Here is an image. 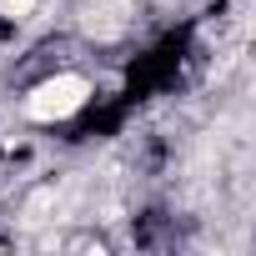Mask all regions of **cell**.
<instances>
[{"instance_id": "1", "label": "cell", "mask_w": 256, "mask_h": 256, "mask_svg": "<svg viewBox=\"0 0 256 256\" xmlns=\"http://www.w3.org/2000/svg\"><path fill=\"white\" fill-rule=\"evenodd\" d=\"M86 100H90V80L80 70H56L26 96V116L50 126V120H70L76 110H86Z\"/></svg>"}, {"instance_id": "2", "label": "cell", "mask_w": 256, "mask_h": 256, "mask_svg": "<svg viewBox=\"0 0 256 256\" xmlns=\"http://www.w3.org/2000/svg\"><path fill=\"white\" fill-rule=\"evenodd\" d=\"M36 6H40V0H0V20L20 26V20H30V16H36Z\"/></svg>"}]
</instances>
